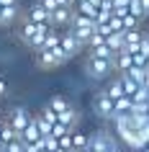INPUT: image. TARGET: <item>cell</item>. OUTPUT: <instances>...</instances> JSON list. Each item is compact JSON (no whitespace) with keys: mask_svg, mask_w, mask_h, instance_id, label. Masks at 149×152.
<instances>
[{"mask_svg":"<svg viewBox=\"0 0 149 152\" xmlns=\"http://www.w3.org/2000/svg\"><path fill=\"white\" fill-rule=\"evenodd\" d=\"M70 62V57H67V52L62 49V44L54 49H39L36 52V57H33V64L36 67H41V70H54V67H59V64Z\"/></svg>","mask_w":149,"mask_h":152,"instance_id":"obj_1","label":"cell"},{"mask_svg":"<svg viewBox=\"0 0 149 152\" xmlns=\"http://www.w3.org/2000/svg\"><path fill=\"white\" fill-rule=\"evenodd\" d=\"M118 139L116 134H110L108 129H98L95 134H90V144L85 152H116L118 150Z\"/></svg>","mask_w":149,"mask_h":152,"instance_id":"obj_2","label":"cell"},{"mask_svg":"<svg viewBox=\"0 0 149 152\" xmlns=\"http://www.w3.org/2000/svg\"><path fill=\"white\" fill-rule=\"evenodd\" d=\"M113 70H116V59H103V57H90V54H87V62H85L87 77L103 80V77H108Z\"/></svg>","mask_w":149,"mask_h":152,"instance_id":"obj_3","label":"cell"},{"mask_svg":"<svg viewBox=\"0 0 149 152\" xmlns=\"http://www.w3.org/2000/svg\"><path fill=\"white\" fill-rule=\"evenodd\" d=\"M93 108H95V113L100 116V119H113V113H116V101L105 93V90H100L98 96H95V101H93Z\"/></svg>","mask_w":149,"mask_h":152,"instance_id":"obj_4","label":"cell"},{"mask_svg":"<svg viewBox=\"0 0 149 152\" xmlns=\"http://www.w3.org/2000/svg\"><path fill=\"white\" fill-rule=\"evenodd\" d=\"M8 121L13 124V129H16L18 134H21V132L26 129V124L31 121V113L26 111L23 106H16V108H10V113H8Z\"/></svg>","mask_w":149,"mask_h":152,"instance_id":"obj_5","label":"cell"},{"mask_svg":"<svg viewBox=\"0 0 149 152\" xmlns=\"http://www.w3.org/2000/svg\"><path fill=\"white\" fill-rule=\"evenodd\" d=\"M62 49L67 52V57L72 59V57H77L85 47H82V44L77 41V36H75V34H72L70 28H67V31H62Z\"/></svg>","mask_w":149,"mask_h":152,"instance_id":"obj_6","label":"cell"},{"mask_svg":"<svg viewBox=\"0 0 149 152\" xmlns=\"http://www.w3.org/2000/svg\"><path fill=\"white\" fill-rule=\"evenodd\" d=\"M141 39H144V31H141V26L139 28H126L124 31V41H126V49L129 52H139V44H141Z\"/></svg>","mask_w":149,"mask_h":152,"instance_id":"obj_7","label":"cell"},{"mask_svg":"<svg viewBox=\"0 0 149 152\" xmlns=\"http://www.w3.org/2000/svg\"><path fill=\"white\" fill-rule=\"evenodd\" d=\"M72 16H75V8H72V5H59V8L52 13V23L54 26H70Z\"/></svg>","mask_w":149,"mask_h":152,"instance_id":"obj_8","label":"cell"},{"mask_svg":"<svg viewBox=\"0 0 149 152\" xmlns=\"http://www.w3.org/2000/svg\"><path fill=\"white\" fill-rule=\"evenodd\" d=\"M26 16L31 18V21H36V23H52V10H47L41 3H33ZM52 26H54V23H52Z\"/></svg>","mask_w":149,"mask_h":152,"instance_id":"obj_9","label":"cell"},{"mask_svg":"<svg viewBox=\"0 0 149 152\" xmlns=\"http://www.w3.org/2000/svg\"><path fill=\"white\" fill-rule=\"evenodd\" d=\"M41 137H44V134H41L39 124H36V116H31V121H28V124H26V129L21 132V139L28 144V142H39Z\"/></svg>","mask_w":149,"mask_h":152,"instance_id":"obj_10","label":"cell"},{"mask_svg":"<svg viewBox=\"0 0 149 152\" xmlns=\"http://www.w3.org/2000/svg\"><path fill=\"white\" fill-rule=\"evenodd\" d=\"M131 67H134V54L124 47V49L116 54V72H129Z\"/></svg>","mask_w":149,"mask_h":152,"instance_id":"obj_11","label":"cell"},{"mask_svg":"<svg viewBox=\"0 0 149 152\" xmlns=\"http://www.w3.org/2000/svg\"><path fill=\"white\" fill-rule=\"evenodd\" d=\"M105 93H108L113 101H118V98H124V96H129L126 93V88H124V80H121V75H118L116 80H110L108 83V88H105Z\"/></svg>","mask_w":149,"mask_h":152,"instance_id":"obj_12","label":"cell"},{"mask_svg":"<svg viewBox=\"0 0 149 152\" xmlns=\"http://www.w3.org/2000/svg\"><path fill=\"white\" fill-rule=\"evenodd\" d=\"M95 28H98V26H95ZM95 28H90V26H70V31L77 36V41H80L85 49H87V41H90V36H93Z\"/></svg>","mask_w":149,"mask_h":152,"instance_id":"obj_13","label":"cell"},{"mask_svg":"<svg viewBox=\"0 0 149 152\" xmlns=\"http://www.w3.org/2000/svg\"><path fill=\"white\" fill-rule=\"evenodd\" d=\"M59 121H64V124H67V126H77L80 124V111L77 108H75V106H70V108H64L62 113H59Z\"/></svg>","mask_w":149,"mask_h":152,"instance_id":"obj_14","label":"cell"},{"mask_svg":"<svg viewBox=\"0 0 149 152\" xmlns=\"http://www.w3.org/2000/svg\"><path fill=\"white\" fill-rule=\"evenodd\" d=\"M105 44H108V47L118 54V52L126 47V41H124V31H110L108 36H105Z\"/></svg>","mask_w":149,"mask_h":152,"instance_id":"obj_15","label":"cell"},{"mask_svg":"<svg viewBox=\"0 0 149 152\" xmlns=\"http://www.w3.org/2000/svg\"><path fill=\"white\" fill-rule=\"evenodd\" d=\"M16 18H18V3H13V5H3V13H0V26L13 23Z\"/></svg>","mask_w":149,"mask_h":152,"instance_id":"obj_16","label":"cell"},{"mask_svg":"<svg viewBox=\"0 0 149 152\" xmlns=\"http://www.w3.org/2000/svg\"><path fill=\"white\" fill-rule=\"evenodd\" d=\"M72 144H75V150L85 152L87 144H90V134H85V132H77V129H72Z\"/></svg>","mask_w":149,"mask_h":152,"instance_id":"obj_17","label":"cell"},{"mask_svg":"<svg viewBox=\"0 0 149 152\" xmlns=\"http://www.w3.org/2000/svg\"><path fill=\"white\" fill-rule=\"evenodd\" d=\"M87 54H90V57H103V59H116V52H113L108 44H100V47L87 49Z\"/></svg>","mask_w":149,"mask_h":152,"instance_id":"obj_18","label":"cell"},{"mask_svg":"<svg viewBox=\"0 0 149 152\" xmlns=\"http://www.w3.org/2000/svg\"><path fill=\"white\" fill-rule=\"evenodd\" d=\"M134 111V98L131 96H124V98H118L116 101V113H131ZM113 113V116H116Z\"/></svg>","mask_w":149,"mask_h":152,"instance_id":"obj_19","label":"cell"},{"mask_svg":"<svg viewBox=\"0 0 149 152\" xmlns=\"http://www.w3.org/2000/svg\"><path fill=\"white\" fill-rule=\"evenodd\" d=\"M75 10H80V13H85V16H98V5H95L93 0H80L77 5H75Z\"/></svg>","mask_w":149,"mask_h":152,"instance_id":"obj_20","label":"cell"},{"mask_svg":"<svg viewBox=\"0 0 149 152\" xmlns=\"http://www.w3.org/2000/svg\"><path fill=\"white\" fill-rule=\"evenodd\" d=\"M118 75H121V80H124V88H126V93H129V96H134V93L139 90V83L134 80V77L129 75V72H118Z\"/></svg>","mask_w":149,"mask_h":152,"instance_id":"obj_21","label":"cell"},{"mask_svg":"<svg viewBox=\"0 0 149 152\" xmlns=\"http://www.w3.org/2000/svg\"><path fill=\"white\" fill-rule=\"evenodd\" d=\"M0 137H3V142L8 144V142H13V139H18L21 134H18L16 129H13V124H10V121L5 119V126H3V132H0Z\"/></svg>","mask_w":149,"mask_h":152,"instance_id":"obj_22","label":"cell"},{"mask_svg":"<svg viewBox=\"0 0 149 152\" xmlns=\"http://www.w3.org/2000/svg\"><path fill=\"white\" fill-rule=\"evenodd\" d=\"M49 106H52V108H54L57 113H62L64 108H70L72 103H70V101H67L64 96H52V101H49Z\"/></svg>","mask_w":149,"mask_h":152,"instance_id":"obj_23","label":"cell"},{"mask_svg":"<svg viewBox=\"0 0 149 152\" xmlns=\"http://www.w3.org/2000/svg\"><path fill=\"white\" fill-rule=\"evenodd\" d=\"M100 44H105V34L95 28V31H93V36H90V41H87V49H93V47H100Z\"/></svg>","mask_w":149,"mask_h":152,"instance_id":"obj_24","label":"cell"},{"mask_svg":"<svg viewBox=\"0 0 149 152\" xmlns=\"http://www.w3.org/2000/svg\"><path fill=\"white\" fill-rule=\"evenodd\" d=\"M39 113H41V116H44V119H47V121H52V124H57V121H59V113H57V111H54V108H52V106H49V103L44 106V108H41Z\"/></svg>","mask_w":149,"mask_h":152,"instance_id":"obj_25","label":"cell"},{"mask_svg":"<svg viewBox=\"0 0 149 152\" xmlns=\"http://www.w3.org/2000/svg\"><path fill=\"white\" fill-rule=\"evenodd\" d=\"M141 26V18L134 16V13H126L124 16V28H139Z\"/></svg>","mask_w":149,"mask_h":152,"instance_id":"obj_26","label":"cell"},{"mask_svg":"<svg viewBox=\"0 0 149 152\" xmlns=\"http://www.w3.org/2000/svg\"><path fill=\"white\" fill-rule=\"evenodd\" d=\"M33 116H36V124H39L41 134H52V126H54V124H52V121H47L41 113H33Z\"/></svg>","mask_w":149,"mask_h":152,"instance_id":"obj_27","label":"cell"},{"mask_svg":"<svg viewBox=\"0 0 149 152\" xmlns=\"http://www.w3.org/2000/svg\"><path fill=\"white\" fill-rule=\"evenodd\" d=\"M110 16H113V10H105V8H98V16H95V26H103L108 23Z\"/></svg>","mask_w":149,"mask_h":152,"instance_id":"obj_28","label":"cell"},{"mask_svg":"<svg viewBox=\"0 0 149 152\" xmlns=\"http://www.w3.org/2000/svg\"><path fill=\"white\" fill-rule=\"evenodd\" d=\"M67 132H72V126H67L64 121H57L54 126H52V134L54 137H62V134H67Z\"/></svg>","mask_w":149,"mask_h":152,"instance_id":"obj_29","label":"cell"},{"mask_svg":"<svg viewBox=\"0 0 149 152\" xmlns=\"http://www.w3.org/2000/svg\"><path fill=\"white\" fill-rule=\"evenodd\" d=\"M129 13H134V16L144 18V8H141V0H131V3H129Z\"/></svg>","mask_w":149,"mask_h":152,"instance_id":"obj_30","label":"cell"},{"mask_svg":"<svg viewBox=\"0 0 149 152\" xmlns=\"http://www.w3.org/2000/svg\"><path fill=\"white\" fill-rule=\"evenodd\" d=\"M39 3H41V5H44L47 10H52V13H54V10L59 8V3H57V0H39Z\"/></svg>","mask_w":149,"mask_h":152,"instance_id":"obj_31","label":"cell"},{"mask_svg":"<svg viewBox=\"0 0 149 152\" xmlns=\"http://www.w3.org/2000/svg\"><path fill=\"white\" fill-rule=\"evenodd\" d=\"M5 93H8V83H5V77L0 75V98L5 96Z\"/></svg>","mask_w":149,"mask_h":152,"instance_id":"obj_32","label":"cell"},{"mask_svg":"<svg viewBox=\"0 0 149 152\" xmlns=\"http://www.w3.org/2000/svg\"><path fill=\"white\" fill-rule=\"evenodd\" d=\"M141 8H144V16H149V0H141Z\"/></svg>","mask_w":149,"mask_h":152,"instance_id":"obj_33","label":"cell"},{"mask_svg":"<svg viewBox=\"0 0 149 152\" xmlns=\"http://www.w3.org/2000/svg\"><path fill=\"white\" fill-rule=\"evenodd\" d=\"M141 85H147V88H149V70H147V77H144V83H141Z\"/></svg>","mask_w":149,"mask_h":152,"instance_id":"obj_34","label":"cell"},{"mask_svg":"<svg viewBox=\"0 0 149 152\" xmlns=\"http://www.w3.org/2000/svg\"><path fill=\"white\" fill-rule=\"evenodd\" d=\"M0 3H3V5H13L16 0H0Z\"/></svg>","mask_w":149,"mask_h":152,"instance_id":"obj_35","label":"cell"},{"mask_svg":"<svg viewBox=\"0 0 149 152\" xmlns=\"http://www.w3.org/2000/svg\"><path fill=\"white\" fill-rule=\"evenodd\" d=\"M67 3H70V5H72V8H75V5H77V3H80V0H67Z\"/></svg>","mask_w":149,"mask_h":152,"instance_id":"obj_36","label":"cell"},{"mask_svg":"<svg viewBox=\"0 0 149 152\" xmlns=\"http://www.w3.org/2000/svg\"><path fill=\"white\" fill-rule=\"evenodd\" d=\"M0 150H5V142H3V137H0Z\"/></svg>","mask_w":149,"mask_h":152,"instance_id":"obj_37","label":"cell"},{"mask_svg":"<svg viewBox=\"0 0 149 152\" xmlns=\"http://www.w3.org/2000/svg\"><path fill=\"white\" fill-rule=\"evenodd\" d=\"M93 3H95V5H98V8H100V3H103V0H93Z\"/></svg>","mask_w":149,"mask_h":152,"instance_id":"obj_38","label":"cell"},{"mask_svg":"<svg viewBox=\"0 0 149 152\" xmlns=\"http://www.w3.org/2000/svg\"><path fill=\"white\" fill-rule=\"evenodd\" d=\"M144 67H147V70H149V57H147V62H144Z\"/></svg>","mask_w":149,"mask_h":152,"instance_id":"obj_39","label":"cell"},{"mask_svg":"<svg viewBox=\"0 0 149 152\" xmlns=\"http://www.w3.org/2000/svg\"><path fill=\"white\" fill-rule=\"evenodd\" d=\"M144 36H147V39H149V28H147V31H144Z\"/></svg>","mask_w":149,"mask_h":152,"instance_id":"obj_40","label":"cell"},{"mask_svg":"<svg viewBox=\"0 0 149 152\" xmlns=\"http://www.w3.org/2000/svg\"><path fill=\"white\" fill-rule=\"evenodd\" d=\"M139 152H149V147H144V150H139Z\"/></svg>","mask_w":149,"mask_h":152,"instance_id":"obj_41","label":"cell"},{"mask_svg":"<svg viewBox=\"0 0 149 152\" xmlns=\"http://www.w3.org/2000/svg\"><path fill=\"white\" fill-rule=\"evenodd\" d=\"M0 13H3V3H0Z\"/></svg>","mask_w":149,"mask_h":152,"instance_id":"obj_42","label":"cell"},{"mask_svg":"<svg viewBox=\"0 0 149 152\" xmlns=\"http://www.w3.org/2000/svg\"><path fill=\"white\" fill-rule=\"evenodd\" d=\"M105 3H113V0H105Z\"/></svg>","mask_w":149,"mask_h":152,"instance_id":"obj_43","label":"cell"},{"mask_svg":"<svg viewBox=\"0 0 149 152\" xmlns=\"http://www.w3.org/2000/svg\"><path fill=\"white\" fill-rule=\"evenodd\" d=\"M0 119H3V113H0Z\"/></svg>","mask_w":149,"mask_h":152,"instance_id":"obj_44","label":"cell"},{"mask_svg":"<svg viewBox=\"0 0 149 152\" xmlns=\"http://www.w3.org/2000/svg\"><path fill=\"white\" fill-rule=\"evenodd\" d=\"M116 152H121V150H116Z\"/></svg>","mask_w":149,"mask_h":152,"instance_id":"obj_45","label":"cell"}]
</instances>
